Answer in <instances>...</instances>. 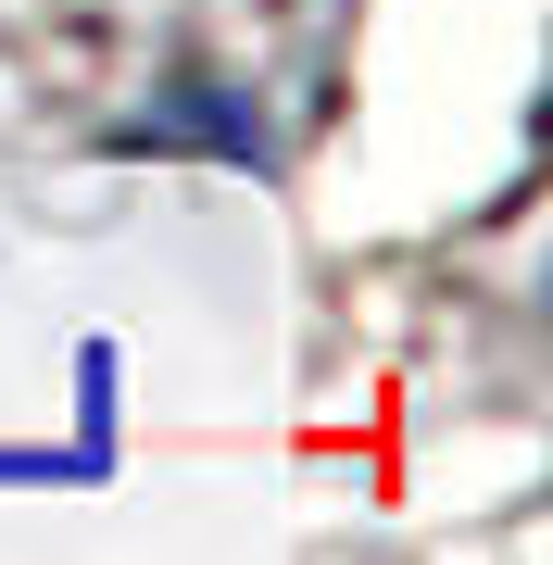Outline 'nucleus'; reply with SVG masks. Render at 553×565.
<instances>
[{
  "label": "nucleus",
  "mask_w": 553,
  "mask_h": 565,
  "mask_svg": "<svg viewBox=\"0 0 553 565\" xmlns=\"http://www.w3.org/2000/svg\"><path fill=\"white\" fill-rule=\"evenodd\" d=\"M0 478H39V465H25V452H0Z\"/></svg>",
  "instance_id": "nucleus-1"
}]
</instances>
